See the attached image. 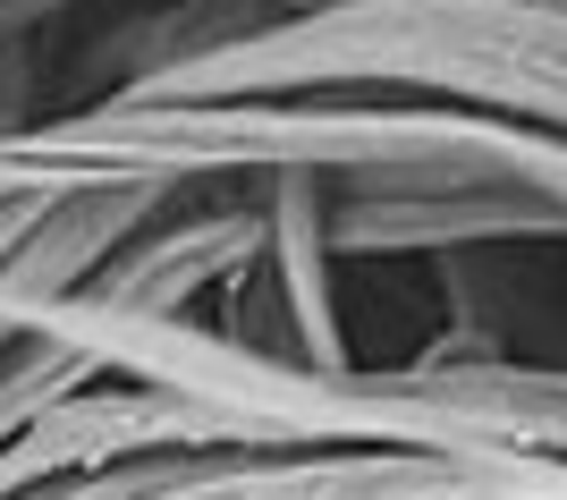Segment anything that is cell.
<instances>
[{
	"label": "cell",
	"instance_id": "cell-3",
	"mask_svg": "<svg viewBox=\"0 0 567 500\" xmlns=\"http://www.w3.org/2000/svg\"><path fill=\"white\" fill-rule=\"evenodd\" d=\"M213 450H237L213 407L178 399V390H144V381H76L0 450V492L144 467V458H213Z\"/></svg>",
	"mask_w": 567,
	"mask_h": 500
},
{
	"label": "cell",
	"instance_id": "cell-4",
	"mask_svg": "<svg viewBox=\"0 0 567 500\" xmlns=\"http://www.w3.org/2000/svg\"><path fill=\"white\" fill-rule=\"evenodd\" d=\"M262 255L246 263L255 306L246 323H229L246 348L280 365H313L339 374L355 365L348 348V314H339V255H331V195L313 178H262Z\"/></svg>",
	"mask_w": 567,
	"mask_h": 500
},
{
	"label": "cell",
	"instance_id": "cell-7",
	"mask_svg": "<svg viewBox=\"0 0 567 500\" xmlns=\"http://www.w3.org/2000/svg\"><path fill=\"white\" fill-rule=\"evenodd\" d=\"M169 458H144V467H102V476H60V483H25V492H0V500H136L144 483L162 476Z\"/></svg>",
	"mask_w": 567,
	"mask_h": 500
},
{
	"label": "cell",
	"instance_id": "cell-8",
	"mask_svg": "<svg viewBox=\"0 0 567 500\" xmlns=\"http://www.w3.org/2000/svg\"><path fill=\"white\" fill-rule=\"evenodd\" d=\"M69 9H85V0H0V18H9V25H60ZM246 9H262V18H297V9H322V0H246Z\"/></svg>",
	"mask_w": 567,
	"mask_h": 500
},
{
	"label": "cell",
	"instance_id": "cell-5",
	"mask_svg": "<svg viewBox=\"0 0 567 500\" xmlns=\"http://www.w3.org/2000/svg\"><path fill=\"white\" fill-rule=\"evenodd\" d=\"M262 255V195L255 187H178L136 238L102 263L85 297L136 314H195V297L220 280H246Z\"/></svg>",
	"mask_w": 567,
	"mask_h": 500
},
{
	"label": "cell",
	"instance_id": "cell-1",
	"mask_svg": "<svg viewBox=\"0 0 567 500\" xmlns=\"http://www.w3.org/2000/svg\"><path fill=\"white\" fill-rule=\"evenodd\" d=\"M432 94L474 120L567 144V0H322L255 18L178 69L127 85L136 102L246 94Z\"/></svg>",
	"mask_w": 567,
	"mask_h": 500
},
{
	"label": "cell",
	"instance_id": "cell-2",
	"mask_svg": "<svg viewBox=\"0 0 567 500\" xmlns=\"http://www.w3.org/2000/svg\"><path fill=\"white\" fill-rule=\"evenodd\" d=\"M136 500H567V467L432 450H213L169 458Z\"/></svg>",
	"mask_w": 567,
	"mask_h": 500
},
{
	"label": "cell",
	"instance_id": "cell-6",
	"mask_svg": "<svg viewBox=\"0 0 567 500\" xmlns=\"http://www.w3.org/2000/svg\"><path fill=\"white\" fill-rule=\"evenodd\" d=\"M543 238H567V213L543 187H432V195H348V204H331L339 263L474 255V246H543Z\"/></svg>",
	"mask_w": 567,
	"mask_h": 500
}]
</instances>
